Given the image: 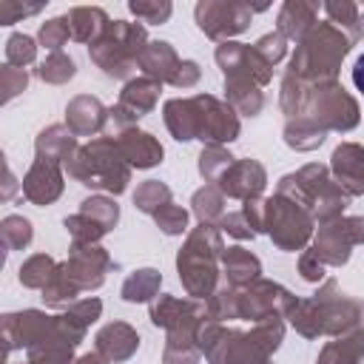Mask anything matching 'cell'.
<instances>
[{
	"instance_id": "obj_1",
	"label": "cell",
	"mask_w": 364,
	"mask_h": 364,
	"mask_svg": "<svg viewBox=\"0 0 364 364\" xmlns=\"http://www.w3.org/2000/svg\"><path fill=\"white\" fill-rule=\"evenodd\" d=\"M284 318H290V324L307 338L350 336V333L364 327V307L353 299L338 296V287L330 279L324 284V290H318L310 299H296L293 296Z\"/></svg>"
},
{
	"instance_id": "obj_2",
	"label": "cell",
	"mask_w": 364,
	"mask_h": 364,
	"mask_svg": "<svg viewBox=\"0 0 364 364\" xmlns=\"http://www.w3.org/2000/svg\"><path fill=\"white\" fill-rule=\"evenodd\" d=\"M353 48V37L336 28L333 23H316L313 31L299 43L293 60H290V74L304 80L307 85H324L336 82L338 65Z\"/></svg>"
},
{
	"instance_id": "obj_3",
	"label": "cell",
	"mask_w": 364,
	"mask_h": 364,
	"mask_svg": "<svg viewBox=\"0 0 364 364\" xmlns=\"http://www.w3.org/2000/svg\"><path fill=\"white\" fill-rule=\"evenodd\" d=\"M68 173L88 188H100L108 193H122L131 182V165L122 159L117 139L100 136L88 145H80L77 154L65 162Z\"/></svg>"
},
{
	"instance_id": "obj_4",
	"label": "cell",
	"mask_w": 364,
	"mask_h": 364,
	"mask_svg": "<svg viewBox=\"0 0 364 364\" xmlns=\"http://www.w3.org/2000/svg\"><path fill=\"white\" fill-rule=\"evenodd\" d=\"M225 245L222 236L213 225H199L185 247L176 256V267H179V279L188 290V296L193 299H210L216 293V262L222 259Z\"/></svg>"
},
{
	"instance_id": "obj_5",
	"label": "cell",
	"mask_w": 364,
	"mask_h": 364,
	"mask_svg": "<svg viewBox=\"0 0 364 364\" xmlns=\"http://www.w3.org/2000/svg\"><path fill=\"white\" fill-rule=\"evenodd\" d=\"M148 46V34L139 23L114 20L105 26V31L88 46L91 60L102 68L108 77H131V71L139 65V54Z\"/></svg>"
},
{
	"instance_id": "obj_6",
	"label": "cell",
	"mask_w": 364,
	"mask_h": 364,
	"mask_svg": "<svg viewBox=\"0 0 364 364\" xmlns=\"http://www.w3.org/2000/svg\"><path fill=\"white\" fill-rule=\"evenodd\" d=\"M313 216L293 199L276 193L264 199V230L273 236V245L282 250H301L313 233Z\"/></svg>"
},
{
	"instance_id": "obj_7",
	"label": "cell",
	"mask_w": 364,
	"mask_h": 364,
	"mask_svg": "<svg viewBox=\"0 0 364 364\" xmlns=\"http://www.w3.org/2000/svg\"><path fill=\"white\" fill-rule=\"evenodd\" d=\"M358 102L338 82H324L310 88V100L301 117L313 119L324 131H350L358 125Z\"/></svg>"
},
{
	"instance_id": "obj_8",
	"label": "cell",
	"mask_w": 364,
	"mask_h": 364,
	"mask_svg": "<svg viewBox=\"0 0 364 364\" xmlns=\"http://www.w3.org/2000/svg\"><path fill=\"white\" fill-rule=\"evenodd\" d=\"M353 245H364V216H338L333 222H324L310 250L324 264H344Z\"/></svg>"
},
{
	"instance_id": "obj_9",
	"label": "cell",
	"mask_w": 364,
	"mask_h": 364,
	"mask_svg": "<svg viewBox=\"0 0 364 364\" xmlns=\"http://www.w3.org/2000/svg\"><path fill=\"white\" fill-rule=\"evenodd\" d=\"M193 14H196V26L208 37L228 43V37H233V34L247 28V23L253 17V6L228 3V0H202Z\"/></svg>"
},
{
	"instance_id": "obj_10",
	"label": "cell",
	"mask_w": 364,
	"mask_h": 364,
	"mask_svg": "<svg viewBox=\"0 0 364 364\" xmlns=\"http://www.w3.org/2000/svg\"><path fill=\"white\" fill-rule=\"evenodd\" d=\"M236 290H239V318H247V321L282 318L293 301L290 290L267 279H256L247 287H236Z\"/></svg>"
},
{
	"instance_id": "obj_11",
	"label": "cell",
	"mask_w": 364,
	"mask_h": 364,
	"mask_svg": "<svg viewBox=\"0 0 364 364\" xmlns=\"http://www.w3.org/2000/svg\"><path fill=\"white\" fill-rule=\"evenodd\" d=\"M196 111H199V134L196 139L208 145H222L239 136V117L233 108L210 94H196Z\"/></svg>"
},
{
	"instance_id": "obj_12",
	"label": "cell",
	"mask_w": 364,
	"mask_h": 364,
	"mask_svg": "<svg viewBox=\"0 0 364 364\" xmlns=\"http://www.w3.org/2000/svg\"><path fill=\"white\" fill-rule=\"evenodd\" d=\"M65 267H68V276L74 279V284L80 290H94V287H100L105 282L111 259L97 245H74Z\"/></svg>"
},
{
	"instance_id": "obj_13",
	"label": "cell",
	"mask_w": 364,
	"mask_h": 364,
	"mask_svg": "<svg viewBox=\"0 0 364 364\" xmlns=\"http://www.w3.org/2000/svg\"><path fill=\"white\" fill-rule=\"evenodd\" d=\"M264 182H267V173H264V165L256 162V159H236L225 176L219 179V188L225 196H233V199H259V193L264 191Z\"/></svg>"
},
{
	"instance_id": "obj_14",
	"label": "cell",
	"mask_w": 364,
	"mask_h": 364,
	"mask_svg": "<svg viewBox=\"0 0 364 364\" xmlns=\"http://www.w3.org/2000/svg\"><path fill=\"white\" fill-rule=\"evenodd\" d=\"M60 193H63L60 165L48 159H34V165L23 176V196L34 205H51Z\"/></svg>"
},
{
	"instance_id": "obj_15",
	"label": "cell",
	"mask_w": 364,
	"mask_h": 364,
	"mask_svg": "<svg viewBox=\"0 0 364 364\" xmlns=\"http://www.w3.org/2000/svg\"><path fill=\"white\" fill-rule=\"evenodd\" d=\"M333 173H336V185L353 199L358 193H364V148L355 142H344L333 151V162H330Z\"/></svg>"
},
{
	"instance_id": "obj_16",
	"label": "cell",
	"mask_w": 364,
	"mask_h": 364,
	"mask_svg": "<svg viewBox=\"0 0 364 364\" xmlns=\"http://www.w3.org/2000/svg\"><path fill=\"white\" fill-rule=\"evenodd\" d=\"M139 333L125 321H111L97 333V353L105 361H125L136 353Z\"/></svg>"
},
{
	"instance_id": "obj_17",
	"label": "cell",
	"mask_w": 364,
	"mask_h": 364,
	"mask_svg": "<svg viewBox=\"0 0 364 364\" xmlns=\"http://www.w3.org/2000/svg\"><path fill=\"white\" fill-rule=\"evenodd\" d=\"M105 117H108V111L102 108V102L97 97H88V94L74 97L65 108V125L71 128L74 136H88V134L102 131Z\"/></svg>"
},
{
	"instance_id": "obj_18",
	"label": "cell",
	"mask_w": 364,
	"mask_h": 364,
	"mask_svg": "<svg viewBox=\"0 0 364 364\" xmlns=\"http://www.w3.org/2000/svg\"><path fill=\"white\" fill-rule=\"evenodd\" d=\"M117 145H119L122 159L131 168H154V165L162 162V145L151 134H145L139 128H128L125 134H119Z\"/></svg>"
},
{
	"instance_id": "obj_19",
	"label": "cell",
	"mask_w": 364,
	"mask_h": 364,
	"mask_svg": "<svg viewBox=\"0 0 364 364\" xmlns=\"http://www.w3.org/2000/svg\"><path fill=\"white\" fill-rule=\"evenodd\" d=\"M318 3L310 0H287L279 9V34H284V40H296L301 43L313 26L318 23Z\"/></svg>"
},
{
	"instance_id": "obj_20",
	"label": "cell",
	"mask_w": 364,
	"mask_h": 364,
	"mask_svg": "<svg viewBox=\"0 0 364 364\" xmlns=\"http://www.w3.org/2000/svg\"><path fill=\"white\" fill-rule=\"evenodd\" d=\"M182 60L176 57L173 46L165 43V40H151L142 54H139V68H142V77H151V80H159V82H171L176 65Z\"/></svg>"
},
{
	"instance_id": "obj_21",
	"label": "cell",
	"mask_w": 364,
	"mask_h": 364,
	"mask_svg": "<svg viewBox=\"0 0 364 364\" xmlns=\"http://www.w3.org/2000/svg\"><path fill=\"white\" fill-rule=\"evenodd\" d=\"M159 91H162V82H159V80L136 77V80H128V82H125V88H122L117 105H122L134 119H139V117H145V114L156 105Z\"/></svg>"
},
{
	"instance_id": "obj_22",
	"label": "cell",
	"mask_w": 364,
	"mask_h": 364,
	"mask_svg": "<svg viewBox=\"0 0 364 364\" xmlns=\"http://www.w3.org/2000/svg\"><path fill=\"white\" fill-rule=\"evenodd\" d=\"M165 125L173 134V139L188 142L196 139L199 134V111H196V100H168L165 102Z\"/></svg>"
},
{
	"instance_id": "obj_23",
	"label": "cell",
	"mask_w": 364,
	"mask_h": 364,
	"mask_svg": "<svg viewBox=\"0 0 364 364\" xmlns=\"http://www.w3.org/2000/svg\"><path fill=\"white\" fill-rule=\"evenodd\" d=\"M77 136L71 134L68 125H51L37 136V159H48V162H68L77 154Z\"/></svg>"
},
{
	"instance_id": "obj_24",
	"label": "cell",
	"mask_w": 364,
	"mask_h": 364,
	"mask_svg": "<svg viewBox=\"0 0 364 364\" xmlns=\"http://www.w3.org/2000/svg\"><path fill=\"white\" fill-rule=\"evenodd\" d=\"M222 267H225V276H228L230 287H247L262 273L259 259L245 247H228L222 253Z\"/></svg>"
},
{
	"instance_id": "obj_25",
	"label": "cell",
	"mask_w": 364,
	"mask_h": 364,
	"mask_svg": "<svg viewBox=\"0 0 364 364\" xmlns=\"http://www.w3.org/2000/svg\"><path fill=\"white\" fill-rule=\"evenodd\" d=\"M65 20H68L71 37L80 40V43H94L105 31V26L111 23L108 14L102 9H97V6H77V9H71L65 14Z\"/></svg>"
},
{
	"instance_id": "obj_26",
	"label": "cell",
	"mask_w": 364,
	"mask_h": 364,
	"mask_svg": "<svg viewBox=\"0 0 364 364\" xmlns=\"http://www.w3.org/2000/svg\"><path fill=\"white\" fill-rule=\"evenodd\" d=\"M225 97H228V105L245 117H256L264 108V97L259 85L247 77H225Z\"/></svg>"
},
{
	"instance_id": "obj_27",
	"label": "cell",
	"mask_w": 364,
	"mask_h": 364,
	"mask_svg": "<svg viewBox=\"0 0 364 364\" xmlns=\"http://www.w3.org/2000/svg\"><path fill=\"white\" fill-rule=\"evenodd\" d=\"M316 364H364V327L330 341Z\"/></svg>"
},
{
	"instance_id": "obj_28",
	"label": "cell",
	"mask_w": 364,
	"mask_h": 364,
	"mask_svg": "<svg viewBox=\"0 0 364 364\" xmlns=\"http://www.w3.org/2000/svg\"><path fill=\"white\" fill-rule=\"evenodd\" d=\"M324 128H318L313 119H307V117H296V119H290L287 125H284V142L290 145V148H296V151H313V148H318L321 142H324Z\"/></svg>"
},
{
	"instance_id": "obj_29",
	"label": "cell",
	"mask_w": 364,
	"mask_h": 364,
	"mask_svg": "<svg viewBox=\"0 0 364 364\" xmlns=\"http://www.w3.org/2000/svg\"><path fill=\"white\" fill-rule=\"evenodd\" d=\"M159 284H162L159 270H154V267L134 270L122 284V299L125 301H148L159 293Z\"/></svg>"
},
{
	"instance_id": "obj_30",
	"label": "cell",
	"mask_w": 364,
	"mask_h": 364,
	"mask_svg": "<svg viewBox=\"0 0 364 364\" xmlns=\"http://www.w3.org/2000/svg\"><path fill=\"white\" fill-rule=\"evenodd\" d=\"M310 88H313V85H307L304 80H299V77H293L290 71H284L279 102H282V111H284L290 119H296V117L304 114L307 100H310Z\"/></svg>"
},
{
	"instance_id": "obj_31",
	"label": "cell",
	"mask_w": 364,
	"mask_h": 364,
	"mask_svg": "<svg viewBox=\"0 0 364 364\" xmlns=\"http://www.w3.org/2000/svg\"><path fill=\"white\" fill-rule=\"evenodd\" d=\"M77 293H80V287H77L74 279L68 276L65 262L57 264V270L51 273L48 284L43 287V299H46V304H51V307H68V304H74V296H77Z\"/></svg>"
},
{
	"instance_id": "obj_32",
	"label": "cell",
	"mask_w": 364,
	"mask_h": 364,
	"mask_svg": "<svg viewBox=\"0 0 364 364\" xmlns=\"http://www.w3.org/2000/svg\"><path fill=\"white\" fill-rule=\"evenodd\" d=\"M191 205H193V213L199 216L202 225H213L216 219L225 216V193H222L219 185H205V188H199V191L193 193Z\"/></svg>"
},
{
	"instance_id": "obj_33",
	"label": "cell",
	"mask_w": 364,
	"mask_h": 364,
	"mask_svg": "<svg viewBox=\"0 0 364 364\" xmlns=\"http://www.w3.org/2000/svg\"><path fill=\"white\" fill-rule=\"evenodd\" d=\"M236 162V156H230L222 145H208L202 154H199V173L213 185L225 176V171Z\"/></svg>"
},
{
	"instance_id": "obj_34",
	"label": "cell",
	"mask_w": 364,
	"mask_h": 364,
	"mask_svg": "<svg viewBox=\"0 0 364 364\" xmlns=\"http://www.w3.org/2000/svg\"><path fill=\"white\" fill-rule=\"evenodd\" d=\"M74 74H77V65H74V60H71L68 54H63V51L48 54V57L43 60V65L37 68V77L46 80V82H51V85H63V82H68Z\"/></svg>"
},
{
	"instance_id": "obj_35",
	"label": "cell",
	"mask_w": 364,
	"mask_h": 364,
	"mask_svg": "<svg viewBox=\"0 0 364 364\" xmlns=\"http://www.w3.org/2000/svg\"><path fill=\"white\" fill-rule=\"evenodd\" d=\"M171 202V188L168 185H162V182H156V179H148V182H142L139 188H136V193H134V205L142 210V213H156L162 205H168Z\"/></svg>"
},
{
	"instance_id": "obj_36",
	"label": "cell",
	"mask_w": 364,
	"mask_h": 364,
	"mask_svg": "<svg viewBox=\"0 0 364 364\" xmlns=\"http://www.w3.org/2000/svg\"><path fill=\"white\" fill-rule=\"evenodd\" d=\"M54 270H57L54 259L46 256V253H37V256H31V259L23 262V267H20V282H23L26 287H40V290H43V287L48 284V279H51Z\"/></svg>"
},
{
	"instance_id": "obj_37",
	"label": "cell",
	"mask_w": 364,
	"mask_h": 364,
	"mask_svg": "<svg viewBox=\"0 0 364 364\" xmlns=\"http://www.w3.org/2000/svg\"><path fill=\"white\" fill-rule=\"evenodd\" d=\"M324 11H327V17H330V23L336 26V28H347L350 31V37H353V43L358 40L355 37V26H358V14H361V6H355V3H350V0H330V3H324Z\"/></svg>"
},
{
	"instance_id": "obj_38",
	"label": "cell",
	"mask_w": 364,
	"mask_h": 364,
	"mask_svg": "<svg viewBox=\"0 0 364 364\" xmlns=\"http://www.w3.org/2000/svg\"><path fill=\"white\" fill-rule=\"evenodd\" d=\"M80 213L91 216V219H94L97 225H102L105 230H111V228L117 225V219H119V208H117V202L108 199V196H88V199L80 205Z\"/></svg>"
},
{
	"instance_id": "obj_39",
	"label": "cell",
	"mask_w": 364,
	"mask_h": 364,
	"mask_svg": "<svg viewBox=\"0 0 364 364\" xmlns=\"http://www.w3.org/2000/svg\"><path fill=\"white\" fill-rule=\"evenodd\" d=\"M65 228H68L74 245H97V242L108 233L102 225H97V222H94L91 216H85V213L68 216V219H65Z\"/></svg>"
},
{
	"instance_id": "obj_40",
	"label": "cell",
	"mask_w": 364,
	"mask_h": 364,
	"mask_svg": "<svg viewBox=\"0 0 364 364\" xmlns=\"http://www.w3.org/2000/svg\"><path fill=\"white\" fill-rule=\"evenodd\" d=\"M162 364H199V344H196V336H185V338L168 336Z\"/></svg>"
},
{
	"instance_id": "obj_41",
	"label": "cell",
	"mask_w": 364,
	"mask_h": 364,
	"mask_svg": "<svg viewBox=\"0 0 364 364\" xmlns=\"http://www.w3.org/2000/svg\"><path fill=\"white\" fill-rule=\"evenodd\" d=\"M37 57V46L28 34H11L6 40V63L14 65V68H23L28 63H34Z\"/></svg>"
},
{
	"instance_id": "obj_42",
	"label": "cell",
	"mask_w": 364,
	"mask_h": 364,
	"mask_svg": "<svg viewBox=\"0 0 364 364\" xmlns=\"http://www.w3.org/2000/svg\"><path fill=\"white\" fill-rule=\"evenodd\" d=\"M0 233H3V242L9 250H20L31 242V222L23 216H6Z\"/></svg>"
},
{
	"instance_id": "obj_43",
	"label": "cell",
	"mask_w": 364,
	"mask_h": 364,
	"mask_svg": "<svg viewBox=\"0 0 364 364\" xmlns=\"http://www.w3.org/2000/svg\"><path fill=\"white\" fill-rule=\"evenodd\" d=\"M154 219H156V225H159L168 236H179V233L188 230V210H185L182 205L168 202V205H162V208L154 213Z\"/></svg>"
},
{
	"instance_id": "obj_44",
	"label": "cell",
	"mask_w": 364,
	"mask_h": 364,
	"mask_svg": "<svg viewBox=\"0 0 364 364\" xmlns=\"http://www.w3.org/2000/svg\"><path fill=\"white\" fill-rule=\"evenodd\" d=\"M68 37H71V31H68V20H65V17H54V20H48V23L40 26V43H43L51 54L60 51V48L68 43Z\"/></svg>"
},
{
	"instance_id": "obj_45",
	"label": "cell",
	"mask_w": 364,
	"mask_h": 364,
	"mask_svg": "<svg viewBox=\"0 0 364 364\" xmlns=\"http://www.w3.org/2000/svg\"><path fill=\"white\" fill-rule=\"evenodd\" d=\"M253 48H256V54H259L264 63L276 65V63H279V60L287 54V40H284V34H279V31H270V34L259 37V40L253 43Z\"/></svg>"
},
{
	"instance_id": "obj_46",
	"label": "cell",
	"mask_w": 364,
	"mask_h": 364,
	"mask_svg": "<svg viewBox=\"0 0 364 364\" xmlns=\"http://www.w3.org/2000/svg\"><path fill=\"white\" fill-rule=\"evenodd\" d=\"M128 9H131V14H136L142 23H165V20L171 17V11H173V6H171L168 0H162V3L131 0V3H128Z\"/></svg>"
},
{
	"instance_id": "obj_47",
	"label": "cell",
	"mask_w": 364,
	"mask_h": 364,
	"mask_svg": "<svg viewBox=\"0 0 364 364\" xmlns=\"http://www.w3.org/2000/svg\"><path fill=\"white\" fill-rule=\"evenodd\" d=\"M0 82H3V100H11L14 94H20L28 85V74L23 68H14V65L6 63L0 68Z\"/></svg>"
},
{
	"instance_id": "obj_48",
	"label": "cell",
	"mask_w": 364,
	"mask_h": 364,
	"mask_svg": "<svg viewBox=\"0 0 364 364\" xmlns=\"http://www.w3.org/2000/svg\"><path fill=\"white\" fill-rule=\"evenodd\" d=\"M219 228H222L225 233H230L233 239H253V236H256V230L250 228V222H247V216H245L242 210L225 213V216L219 219Z\"/></svg>"
},
{
	"instance_id": "obj_49",
	"label": "cell",
	"mask_w": 364,
	"mask_h": 364,
	"mask_svg": "<svg viewBox=\"0 0 364 364\" xmlns=\"http://www.w3.org/2000/svg\"><path fill=\"white\" fill-rule=\"evenodd\" d=\"M68 313L80 321V324H91V321H97L100 318V313H102V301L100 299H80V301H74L71 307H68Z\"/></svg>"
},
{
	"instance_id": "obj_50",
	"label": "cell",
	"mask_w": 364,
	"mask_h": 364,
	"mask_svg": "<svg viewBox=\"0 0 364 364\" xmlns=\"http://www.w3.org/2000/svg\"><path fill=\"white\" fill-rule=\"evenodd\" d=\"M199 65L193 63V60H182L179 65H176V71H173V77H171V85H176V88H191V85H196L199 82Z\"/></svg>"
},
{
	"instance_id": "obj_51",
	"label": "cell",
	"mask_w": 364,
	"mask_h": 364,
	"mask_svg": "<svg viewBox=\"0 0 364 364\" xmlns=\"http://www.w3.org/2000/svg\"><path fill=\"white\" fill-rule=\"evenodd\" d=\"M299 273H301V279H307V282H321V279H324V262H321L313 250H307V253H301V259H299Z\"/></svg>"
},
{
	"instance_id": "obj_52",
	"label": "cell",
	"mask_w": 364,
	"mask_h": 364,
	"mask_svg": "<svg viewBox=\"0 0 364 364\" xmlns=\"http://www.w3.org/2000/svg\"><path fill=\"white\" fill-rule=\"evenodd\" d=\"M43 6H20V3H11V0H3L0 3V23L3 26H11L17 23V17H28V14H37Z\"/></svg>"
},
{
	"instance_id": "obj_53",
	"label": "cell",
	"mask_w": 364,
	"mask_h": 364,
	"mask_svg": "<svg viewBox=\"0 0 364 364\" xmlns=\"http://www.w3.org/2000/svg\"><path fill=\"white\" fill-rule=\"evenodd\" d=\"M353 82H355V88L364 94V54L355 60V65H353Z\"/></svg>"
},
{
	"instance_id": "obj_54",
	"label": "cell",
	"mask_w": 364,
	"mask_h": 364,
	"mask_svg": "<svg viewBox=\"0 0 364 364\" xmlns=\"http://www.w3.org/2000/svg\"><path fill=\"white\" fill-rule=\"evenodd\" d=\"M77 364H108V361H105L100 353H88V355H82Z\"/></svg>"
},
{
	"instance_id": "obj_55",
	"label": "cell",
	"mask_w": 364,
	"mask_h": 364,
	"mask_svg": "<svg viewBox=\"0 0 364 364\" xmlns=\"http://www.w3.org/2000/svg\"><path fill=\"white\" fill-rule=\"evenodd\" d=\"M355 37H364V9L358 14V26H355Z\"/></svg>"
},
{
	"instance_id": "obj_56",
	"label": "cell",
	"mask_w": 364,
	"mask_h": 364,
	"mask_svg": "<svg viewBox=\"0 0 364 364\" xmlns=\"http://www.w3.org/2000/svg\"><path fill=\"white\" fill-rule=\"evenodd\" d=\"M26 364H31V361H26Z\"/></svg>"
}]
</instances>
